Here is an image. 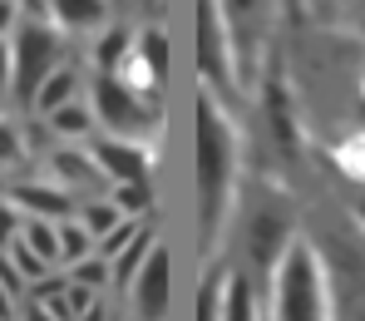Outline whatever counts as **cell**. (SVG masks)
<instances>
[{
    "label": "cell",
    "instance_id": "30bf717a",
    "mask_svg": "<svg viewBox=\"0 0 365 321\" xmlns=\"http://www.w3.org/2000/svg\"><path fill=\"white\" fill-rule=\"evenodd\" d=\"M74 99H79V74H74L69 64H60V69L40 84V94H35V104H30V109H35L40 119H50V114H60L64 104H74Z\"/></svg>",
    "mask_w": 365,
    "mask_h": 321
},
{
    "label": "cell",
    "instance_id": "ac0fdd59",
    "mask_svg": "<svg viewBox=\"0 0 365 321\" xmlns=\"http://www.w3.org/2000/svg\"><path fill=\"white\" fill-rule=\"evenodd\" d=\"M104 5L99 0H60L55 5V20H60L64 30H84V25H104Z\"/></svg>",
    "mask_w": 365,
    "mask_h": 321
},
{
    "label": "cell",
    "instance_id": "d4e9b609",
    "mask_svg": "<svg viewBox=\"0 0 365 321\" xmlns=\"http://www.w3.org/2000/svg\"><path fill=\"white\" fill-rule=\"evenodd\" d=\"M25 158V133L10 124V119H0V163L10 168V163H20Z\"/></svg>",
    "mask_w": 365,
    "mask_h": 321
},
{
    "label": "cell",
    "instance_id": "5bb4252c",
    "mask_svg": "<svg viewBox=\"0 0 365 321\" xmlns=\"http://www.w3.org/2000/svg\"><path fill=\"white\" fill-rule=\"evenodd\" d=\"M133 40L138 35H128V30H104V40L94 45V64H99V74H119L123 64H128V55H133Z\"/></svg>",
    "mask_w": 365,
    "mask_h": 321
},
{
    "label": "cell",
    "instance_id": "2e32d148",
    "mask_svg": "<svg viewBox=\"0 0 365 321\" xmlns=\"http://www.w3.org/2000/svg\"><path fill=\"white\" fill-rule=\"evenodd\" d=\"M222 321H257V287L242 272L227 277V297H222Z\"/></svg>",
    "mask_w": 365,
    "mask_h": 321
},
{
    "label": "cell",
    "instance_id": "44dd1931",
    "mask_svg": "<svg viewBox=\"0 0 365 321\" xmlns=\"http://www.w3.org/2000/svg\"><path fill=\"white\" fill-rule=\"evenodd\" d=\"M10 267H15V272H20V282H25V287H40V282H45V277H50V267H45V262H40V257L30 253V248H25V243H20V238H15V248H10Z\"/></svg>",
    "mask_w": 365,
    "mask_h": 321
},
{
    "label": "cell",
    "instance_id": "7c38bea8",
    "mask_svg": "<svg viewBox=\"0 0 365 321\" xmlns=\"http://www.w3.org/2000/svg\"><path fill=\"white\" fill-rule=\"evenodd\" d=\"M133 60H138V69L153 79V89L163 84V74H168V35L158 30V25H148L138 40H133Z\"/></svg>",
    "mask_w": 365,
    "mask_h": 321
},
{
    "label": "cell",
    "instance_id": "e0dca14e",
    "mask_svg": "<svg viewBox=\"0 0 365 321\" xmlns=\"http://www.w3.org/2000/svg\"><path fill=\"white\" fill-rule=\"evenodd\" d=\"M55 233H60V267H79L84 257H94V238H89L74 218L55 223Z\"/></svg>",
    "mask_w": 365,
    "mask_h": 321
},
{
    "label": "cell",
    "instance_id": "7a4b0ae2",
    "mask_svg": "<svg viewBox=\"0 0 365 321\" xmlns=\"http://www.w3.org/2000/svg\"><path fill=\"white\" fill-rule=\"evenodd\" d=\"M272 321H336V297L321 253L306 238H292L272 272Z\"/></svg>",
    "mask_w": 365,
    "mask_h": 321
},
{
    "label": "cell",
    "instance_id": "5b68a950",
    "mask_svg": "<svg viewBox=\"0 0 365 321\" xmlns=\"http://www.w3.org/2000/svg\"><path fill=\"white\" fill-rule=\"evenodd\" d=\"M168 287H173V262H168V248L163 243H153V253L148 262L138 267V277L128 282V307H133V317L138 321H163L168 317Z\"/></svg>",
    "mask_w": 365,
    "mask_h": 321
},
{
    "label": "cell",
    "instance_id": "9c48e42d",
    "mask_svg": "<svg viewBox=\"0 0 365 321\" xmlns=\"http://www.w3.org/2000/svg\"><path fill=\"white\" fill-rule=\"evenodd\" d=\"M50 168H55V183H60L64 193L104 183V173H99L94 158H89V148H55V153H50Z\"/></svg>",
    "mask_w": 365,
    "mask_h": 321
},
{
    "label": "cell",
    "instance_id": "4316f807",
    "mask_svg": "<svg viewBox=\"0 0 365 321\" xmlns=\"http://www.w3.org/2000/svg\"><path fill=\"white\" fill-rule=\"evenodd\" d=\"M20 25V10L10 5V0H0V40H5V30H15Z\"/></svg>",
    "mask_w": 365,
    "mask_h": 321
},
{
    "label": "cell",
    "instance_id": "9a60e30c",
    "mask_svg": "<svg viewBox=\"0 0 365 321\" xmlns=\"http://www.w3.org/2000/svg\"><path fill=\"white\" fill-rule=\"evenodd\" d=\"M20 243H25L30 253L40 257L45 267H60V233H55V223L25 218V228H20Z\"/></svg>",
    "mask_w": 365,
    "mask_h": 321
},
{
    "label": "cell",
    "instance_id": "52a82bcc",
    "mask_svg": "<svg viewBox=\"0 0 365 321\" xmlns=\"http://www.w3.org/2000/svg\"><path fill=\"white\" fill-rule=\"evenodd\" d=\"M5 198L20 208V218H40V223H64V218H74V198H69L60 183H50V178H25V183H15Z\"/></svg>",
    "mask_w": 365,
    "mask_h": 321
},
{
    "label": "cell",
    "instance_id": "d6986e66",
    "mask_svg": "<svg viewBox=\"0 0 365 321\" xmlns=\"http://www.w3.org/2000/svg\"><path fill=\"white\" fill-rule=\"evenodd\" d=\"M227 277L232 272H207L202 277V292H197V321H222V297H227Z\"/></svg>",
    "mask_w": 365,
    "mask_h": 321
},
{
    "label": "cell",
    "instance_id": "3957f363",
    "mask_svg": "<svg viewBox=\"0 0 365 321\" xmlns=\"http://www.w3.org/2000/svg\"><path fill=\"white\" fill-rule=\"evenodd\" d=\"M10 55H15V89H10V99H20V104H35V94H40V84L60 69V35H55V25L50 20H20L15 25V40H10Z\"/></svg>",
    "mask_w": 365,
    "mask_h": 321
},
{
    "label": "cell",
    "instance_id": "6da1fadb",
    "mask_svg": "<svg viewBox=\"0 0 365 321\" xmlns=\"http://www.w3.org/2000/svg\"><path fill=\"white\" fill-rule=\"evenodd\" d=\"M237 193V133L217 109L212 94L197 99V218H202V253H217L227 213Z\"/></svg>",
    "mask_w": 365,
    "mask_h": 321
},
{
    "label": "cell",
    "instance_id": "8992f818",
    "mask_svg": "<svg viewBox=\"0 0 365 321\" xmlns=\"http://www.w3.org/2000/svg\"><path fill=\"white\" fill-rule=\"evenodd\" d=\"M89 158H94V168L109 178V183H148V148L143 143H128V138H89Z\"/></svg>",
    "mask_w": 365,
    "mask_h": 321
},
{
    "label": "cell",
    "instance_id": "603a6c76",
    "mask_svg": "<svg viewBox=\"0 0 365 321\" xmlns=\"http://www.w3.org/2000/svg\"><path fill=\"white\" fill-rule=\"evenodd\" d=\"M64 282H74V287H89V292H104V287H109V262H99V257H84L79 267H69V272H64Z\"/></svg>",
    "mask_w": 365,
    "mask_h": 321
},
{
    "label": "cell",
    "instance_id": "484cf974",
    "mask_svg": "<svg viewBox=\"0 0 365 321\" xmlns=\"http://www.w3.org/2000/svg\"><path fill=\"white\" fill-rule=\"evenodd\" d=\"M15 89V55H10V40H0V99H10Z\"/></svg>",
    "mask_w": 365,
    "mask_h": 321
},
{
    "label": "cell",
    "instance_id": "7402d4cb",
    "mask_svg": "<svg viewBox=\"0 0 365 321\" xmlns=\"http://www.w3.org/2000/svg\"><path fill=\"white\" fill-rule=\"evenodd\" d=\"M114 208H119L128 223H138V218L153 208V193H148V183H128V188H114Z\"/></svg>",
    "mask_w": 365,
    "mask_h": 321
},
{
    "label": "cell",
    "instance_id": "cb8c5ba5",
    "mask_svg": "<svg viewBox=\"0 0 365 321\" xmlns=\"http://www.w3.org/2000/svg\"><path fill=\"white\" fill-rule=\"evenodd\" d=\"M20 228H25V218H20V208L0 193V253H10L15 248V238H20Z\"/></svg>",
    "mask_w": 365,
    "mask_h": 321
},
{
    "label": "cell",
    "instance_id": "4fadbf2b",
    "mask_svg": "<svg viewBox=\"0 0 365 321\" xmlns=\"http://www.w3.org/2000/svg\"><path fill=\"white\" fill-rule=\"evenodd\" d=\"M148 253H153V233H148V228H138V238H133V243H128V248H123V253L109 262V282L128 287V282L138 277V267L148 262Z\"/></svg>",
    "mask_w": 365,
    "mask_h": 321
},
{
    "label": "cell",
    "instance_id": "83f0119b",
    "mask_svg": "<svg viewBox=\"0 0 365 321\" xmlns=\"http://www.w3.org/2000/svg\"><path fill=\"white\" fill-rule=\"evenodd\" d=\"M20 321H55L45 307H35V302H25V312H20Z\"/></svg>",
    "mask_w": 365,
    "mask_h": 321
},
{
    "label": "cell",
    "instance_id": "277c9868",
    "mask_svg": "<svg viewBox=\"0 0 365 321\" xmlns=\"http://www.w3.org/2000/svg\"><path fill=\"white\" fill-rule=\"evenodd\" d=\"M89 114H94V124H104V138L138 143V133L153 124V99L148 94H133L114 74H99L94 89H89Z\"/></svg>",
    "mask_w": 365,
    "mask_h": 321
},
{
    "label": "cell",
    "instance_id": "8fae6325",
    "mask_svg": "<svg viewBox=\"0 0 365 321\" xmlns=\"http://www.w3.org/2000/svg\"><path fill=\"white\" fill-rule=\"evenodd\" d=\"M74 223H79V228L94 238V243H104L109 233H119L128 218H123L119 208H114V198H89L84 208H74Z\"/></svg>",
    "mask_w": 365,
    "mask_h": 321
},
{
    "label": "cell",
    "instance_id": "ba28073f",
    "mask_svg": "<svg viewBox=\"0 0 365 321\" xmlns=\"http://www.w3.org/2000/svg\"><path fill=\"white\" fill-rule=\"evenodd\" d=\"M197 50H202V79L217 89H232V45H227V35H222V20H217V10H202L197 15Z\"/></svg>",
    "mask_w": 365,
    "mask_h": 321
},
{
    "label": "cell",
    "instance_id": "ffe728a7",
    "mask_svg": "<svg viewBox=\"0 0 365 321\" xmlns=\"http://www.w3.org/2000/svg\"><path fill=\"white\" fill-rule=\"evenodd\" d=\"M45 124H50V133L79 138V133H94V114H89V104H84V99H74V104H64L60 114H50Z\"/></svg>",
    "mask_w": 365,
    "mask_h": 321
}]
</instances>
